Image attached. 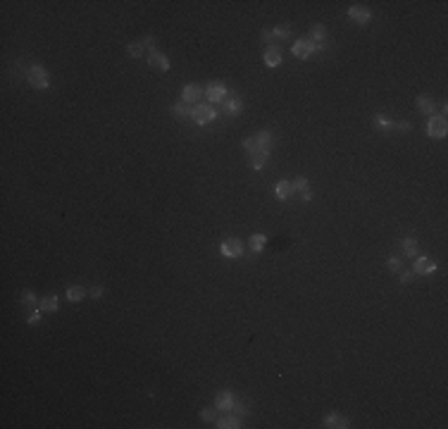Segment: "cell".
Masks as SVG:
<instances>
[{"label": "cell", "mask_w": 448, "mask_h": 429, "mask_svg": "<svg viewBox=\"0 0 448 429\" xmlns=\"http://www.w3.org/2000/svg\"><path fill=\"white\" fill-rule=\"evenodd\" d=\"M415 279V272L413 270H400V284H410Z\"/></svg>", "instance_id": "cell-35"}, {"label": "cell", "mask_w": 448, "mask_h": 429, "mask_svg": "<svg viewBox=\"0 0 448 429\" xmlns=\"http://www.w3.org/2000/svg\"><path fill=\"white\" fill-rule=\"evenodd\" d=\"M205 98V88L200 86H184L181 88V100L189 103V105H198V100Z\"/></svg>", "instance_id": "cell-10"}, {"label": "cell", "mask_w": 448, "mask_h": 429, "mask_svg": "<svg viewBox=\"0 0 448 429\" xmlns=\"http://www.w3.org/2000/svg\"><path fill=\"white\" fill-rule=\"evenodd\" d=\"M38 310H43V313H55L57 310V296H46V298H41V301H38Z\"/></svg>", "instance_id": "cell-22"}, {"label": "cell", "mask_w": 448, "mask_h": 429, "mask_svg": "<svg viewBox=\"0 0 448 429\" xmlns=\"http://www.w3.org/2000/svg\"><path fill=\"white\" fill-rule=\"evenodd\" d=\"M301 198L305 200V203H310V200H312V193H310V191H305V193H301Z\"/></svg>", "instance_id": "cell-40"}, {"label": "cell", "mask_w": 448, "mask_h": 429, "mask_svg": "<svg viewBox=\"0 0 448 429\" xmlns=\"http://www.w3.org/2000/svg\"><path fill=\"white\" fill-rule=\"evenodd\" d=\"M215 117H217V110H215L212 105H203V103H198V105H193V110H191V119L196 122L198 127L210 124Z\"/></svg>", "instance_id": "cell-3"}, {"label": "cell", "mask_w": 448, "mask_h": 429, "mask_svg": "<svg viewBox=\"0 0 448 429\" xmlns=\"http://www.w3.org/2000/svg\"><path fill=\"white\" fill-rule=\"evenodd\" d=\"M191 105L189 103H184V100H176L174 105H172V114L176 117V119H186V117H191Z\"/></svg>", "instance_id": "cell-20"}, {"label": "cell", "mask_w": 448, "mask_h": 429, "mask_svg": "<svg viewBox=\"0 0 448 429\" xmlns=\"http://www.w3.org/2000/svg\"><path fill=\"white\" fill-rule=\"evenodd\" d=\"M272 143H274L272 131H257V134H253L243 141V148L248 150V155H253V153H260V150H272Z\"/></svg>", "instance_id": "cell-1"}, {"label": "cell", "mask_w": 448, "mask_h": 429, "mask_svg": "<svg viewBox=\"0 0 448 429\" xmlns=\"http://www.w3.org/2000/svg\"><path fill=\"white\" fill-rule=\"evenodd\" d=\"M248 246H251L253 253H262V248L267 246V236L265 234H253L248 238Z\"/></svg>", "instance_id": "cell-21"}, {"label": "cell", "mask_w": 448, "mask_h": 429, "mask_svg": "<svg viewBox=\"0 0 448 429\" xmlns=\"http://www.w3.org/2000/svg\"><path fill=\"white\" fill-rule=\"evenodd\" d=\"M267 158H270V150H260V153L248 155V165H251V170H262V167L267 165Z\"/></svg>", "instance_id": "cell-17"}, {"label": "cell", "mask_w": 448, "mask_h": 429, "mask_svg": "<svg viewBox=\"0 0 448 429\" xmlns=\"http://www.w3.org/2000/svg\"><path fill=\"white\" fill-rule=\"evenodd\" d=\"M413 272H417V274H434L436 272V262L429 260V257H417Z\"/></svg>", "instance_id": "cell-14"}, {"label": "cell", "mask_w": 448, "mask_h": 429, "mask_svg": "<svg viewBox=\"0 0 448 429\" xmlns=\"http://www.w3.org/2000/svg\"><path fill=\"white\" fill-rule=\"evenodd\" d=\"M27 79L33 88H41V91H46V88L50 86V77H48V72H46L41 64H31V67H29Z\"/></svg>", "instance_id": "cell-2"}, {"label": "cell", "mask_w": 448, "mask_h": 429, "mask_svg": "<svg viewBox=\"0 0 448 429\" xmlns=\"http://www.w3.org/2000/svg\"><path fill=\"white\" fill-rule=\"evenodd\" d=\"M262 62L270 67V69H274V67H279L281 62H284V57H281V50L277 48V46H270L267 50H265V55H262Z\"/></svg>", "instance_id": "cell-12"}, {"label": "cell", "mask_w": 448, "mask_h": 429, "mask_svg": "<svg viewBox=\"0 0 448 429\" xmlns=\"http://www.w3.org/2000/svg\"><path fill=\"white\" fill-rule=\"evenodd\" d=\"M36 303H38V301H36V293H33V291H24V293H22V305H24L27 310H33Z\"/></svg>", "instance_id": "cell-29"}, {"label": "cell", "mask_w": 448, "mask_h": 429, "mask_svg": "<svg viewBox=\"0 0 448 429\" xmlns=\"http://www.w3.org/2000/svg\"><path fill=\"white\" fill-rule=\"evenodd\" d=\"M400 246H403V253H405V255H408V257H415V253H417V241H415L413 236L403 238V243H400Z\"/></svg>", "instance_id": "cell-25"}, {"label": "cell", "mask_w": 448, "mask_h": 429, "mask_svg": "<svg viewBox=\"0 0 448 429\" xmlns=\"http://www.w3.org/2000/svg\"><path fill=\"white\" fill-rule=\"evenodd\" d=\"M215 427H220V429H239V427H243V422H241V417H236V415L231 413V415H226V417H217Z\"/></svg>", "instance_id": "cell-16"}, {"label": "cell", "mask_w": 448, "mask_h": 429, "mask_svg": "<svg viewBox=\"0 0 448 429\" xmlns=\"http://www.w3.org/2000/svg\"><path fill=\"white\" fill-rule=\"evenodd\" d=\"M260 38H262V41L267 43V48L277 43V41H274V33H272V29H262V33H260Z\"/></svg>", "instance_id": "cell-32"}, {"label": "cell", "mask_w": 448, "mask_h": 429, "mask_svg": "<svg viewBox=\"0 0 448 429\" xmlns=\"http://www.w3.org/2000/svg\"><path fill=\"white\" fill-rule=\"evenodd\" d=\"M148 64H150V67H155V69H162V72H169V67H172L169 57L162 55V53H158L155 48H153V50H148Z\"/></svg>", "instance_id": "cell-11"}, {"label": "cell", "mask_w": 448, "mask_h": 429, "mask_svg": "<svg viewBox=\"0 0 448 429\" xmlns=\"http://www.w3.org/2000/svg\"><path fill=\"white\" fill-rule=\"evenodd\" d=\"M386 267H389L391 272H400V270H403V262H400L398 257H389V260H386Z\"/></svg>", "instance_id": "cell-34"}, {"label": "cell", "mask_w": 448, "mask_h": 429, "mask_svg": "<svg viewBox=\"0 0 448 429\" xmlns=\"http://www.w3.org/2000/svg\"><path fill=\"white\" fill-rule=\"evenodd\" d=\"M220 253H222L224 257H229V260L241 257L243 255V243H241L239 238H226L222 246H220Z\"/></svg>", "instance_id": "cell-7"}, {"label": "cell", "mask_w": 448, "mask_h": 429, "mask_svg": "<svg viewBox=\"0 0 448 429\" xmlns=\"http://www.w3.org/2000/svg\"><path fill=\"white\" fill-rule=\"evenodd\" d=\"M374 127H379V129H384V131H391L393 129V119L384 117V114H374Z\"/></svg>", "instance_id": "cell-26"}, {"label": "cell", "mask_w": 448, "mask_h": 429, "mask_svg": "<svg viewBox=\"0 0 448 429\" xmlns=\"http://www.w3.org/2000/svg\"><path fill=\"white\" fill-rule=\"evenodd\" d=\"M200 420L203 422H217V408H203L200 410Z\"/></svg>", "instance_id": "cell-30"}, {"label": "cell", "mask_w": 448, "mask_h": 429, "mask_svg": "<svg viewBox=\"0 0 448 429\" xmlns=\"http://www.w3.org/2000/svg\"><path fill=\"white\" fill-rule=\"evenodd\" d=\"M274 193H277V198L279 200H288L291 198V181H279L277 186H274Z\"/></svg>", "instance_id": "cell-23"}, {"label": "cell", "mask_w": 448, "mask_h": 429, "mask_svg": "<svg viewBox=\"0 0 448 429\" xmlns=\"http://www.w3.org/2000/svg\"><path fill=\"white\" fill-rule=\"evenodd\" d=\"M322 427H327V429H346L348 427V420H346V417H341L338 413H329V415L322 420Z\"/></svg>", "instance_id": "cell-13"}, {"label": "cell", "mask_w": 448, "mask_h": 429, "mask_svg": "<svg viewBox=\"0 0 448 429\" xmlns=\"http://www.w3.org/2000/svg\"><path fill=\"white\" fill-rule=\"evenodd\" d=\"M427 134H429L432 139H444V136L448 134L446 117H441V114L429 117V122H427Z\"/></svg>", "instance_id": "cell-5"}, {"label": "cell", "mask_w": 448, "mask_h": 429, "mask_svg": "<svg viewBox=\"0 0 448 429\" xmlns=\"http://www.w3.org/2000/svg\"><path fill=\"white\" fill-rule=\"evenodd\" d=\"M215 408H217V410H224V413H231V408H234V396H231L229 391H220V394L215 396Z\"/></svg>", "instance_id": "cell-15"}, {"label": "cell", "mask_w": 448, "mask_h": 429, "mask_svg": "<svg viewBox=\"0 0 448 429\" xmlns=\"http://www.w3.org/2000/svg\"><path fill=\"white\" fill-rule=\"evenodd\" d=\"M224 112L231 114V117H236V114L243 112V98L236 93V91H229L226 93V98H224Z\"/></svg>", "instance_id": "cell-6"}, {"label": "cell", "mask_w": 448, "mask_h": 429, "mask_svg": "<svg viewBox=\"0 0 448 429\" xmlns=\"http://www.w3.org/2000/svg\"><path fill=\"white\" fill-rule=\"evenodd\" d=\"M141 43H143L148 50H153V48H155V38H153V36H143V38H141Z\"/></svg>", "instance_id": "cell-38"}, {"label": "cell", "mask_w": 448, "mask_h": 429, "mask_svg": "<svg viewBox=\"0 0 448 429\" xmlns=\"http://www.w3.org/2000/svg\"><path fill=\"white\" fill-rule=\"evenodd\" d=\"M417 108H420L427 117H434V112H436V103H434L432 95H420V98H417Z\"/></svg>", "instance_id": "cell-18"}, {"label": "cell", "mask_w": 448, "mask_h": 429, "mask_svg": "<svg viewBox=\"0 0 448 429\" xmlns=\"http://www.w3.org/2000/svg\"><path fill=\"white\" fill-rule=\"evenodd\" d=\"M393 129H400V131H410L413 124L410 122H393Z\"/></svg>", "instance_id": "cell-39"}, {"label": "cell", "mask_w": 448, "mask_h": 429, "mask_svg": "<svg viewBox=\"0 0 448 429\" xmlns=\"http://www.w3.org/2000/svg\"><path fill=\"white\" fill-rule=\"evenodd\" d=\"M348 17H351L355 24L365 27V24L372 19V10L365 7V5H351V7H348Z\"/></svg>", "instance_id": "cell-8"}, {"label": "cell", "mask_w": 448, "mask_h": 429, "mask_svg": "<svg viewBox=\"0 0 448 429\" xmlns=\"http://www.w3.org/2000/svg\"><path fill=\"white\" fill-rule=\"evenodd\" d=\"M226 93H229V91H226L224 84H220V81H210L208 88H205V98H208L210 103H224Z\"/></svg>", "instance_id": "cell-9"}, {"label": "cell", "mask_w": 448, "mask_h": 429, "mask_svg": "<svg viewBox=\"0 0 448 429\" xmlns=\"http://www.w3.org/2000/svg\"><path fill=\"white\" fill-rule=\"evenodd\" d=\"M143 50H145V46H143L141 41H134V43L127 46V53L131 57H143Z\"/></svg>", "instance_id": "cell-28"}, {"label": "cell", "mask_w": 448, "mask_h": 429, "mask_svg": "<svg viewBox=\"0 0 448 429\" xmlns=\"http://www.w3.org/2000/svg\"><path fill=\"white\" fill-rule=\"evenodd\" d=\"M86 293H88V291H86L84 286H69V288H67V298H69V301H74V303L84 301Z\"/></svg>", "instance_id": "cell-24"}, {"label": "cell", "mask_w": 448, "mask_h": 429, "mask_svg": "<svg viewBox=\"0 0 448 429\" xmlns=\"http://www.w3.org/2000/svg\"><path fill=\"white\" fill-rule=\"evenodd\" d=\"M291 191H293V193H305V191H310L308 179H305V176H298L296 181H291Z\"/></svg>", "instance_id": "cell-27"}, {"label": "cell", "mask_w": 448, "mask_h": 429, "mask_svg": "<svg viewBox=\"0 0 448 429\" xmlns=\"http://www.w3.org/2000/svg\"><path fill=\"white\" fill-rule=\"evenodd\" d=\"M317 50H324V43H322V46H315L310 38H298V41L293 43V48H291V53L296 57H301V60L310 57L312 53H317Z\"/></svg>", "instance_id": "cell-4"}, {"label": "cell", "mask_w": 448, "mask_h": 429, "mask_svg": "<svg viewBox=\"0 0 448 429\" xmlns=\"http://www.w3.org/2000/svg\"><path fill=\"white\" fill-rule=\"evenodd\" d=\"M272 33H274V41H286V38H291V29L286 27H274L272 29Z\"/></svg>", "instance_id": "cell-31"}, {"label": "cell", "mask_w": 448, "mask_h": 429, "mask_svg": "<svg viewBox=\"0 0 448 429\" xmlns=\"http://www.w3.org/2000/svg\"><path fill=\"white\" fill-rule=\"evenodd\" d=\"M27 322L31 324V327H36V324L41 322V313H38V310H33V313H31V315L27 317Z\"/></svg>", "instance_id": "cell-37"}, {"label": "cell", "mask_w": 448, "mask_h": 429, "mask_svg": "<svg viewBox=\"0 0 448 429\" xmlns=\"http://www.w3.org/2000/svg\"><path fill=\"white\" fill-rule=\"evenodd\" d=\"M308 38L315 43V46H322V43L327 41V29H324V24H315V27L310 29Z\"/></svg>", "instance_id": "cell-19"}, {"label": "cell", "mask_w": 448, "mask_h": 429, "mask_svg": "<svg viewBox=\"0 0 448 429\" xmlns=\"http://www.w3.org/2000/svg\"><path fill=\"white\" fill-rule=\"evenodd\" d=\"M231 413H234L236 417H246V415H248V408H246L243 403H234V408H231Z\"/></svg>", "instance_id": "cell-33"}, {"label": "cell", "mask_w": 448, "mask_h": 429, "mask_svg": "<svg viewBox=\"0 0 448 429\" xmlns=\"http://www.w3.org/2000/svg\"><path fill=\"white\" fill-rule=\"evenodd\" d=\"M103 293H105V288H103V286H93V288L88 291V296H91V298H103Z\"/></svg>", "instance_id": "cell-36"}]
</instances>
